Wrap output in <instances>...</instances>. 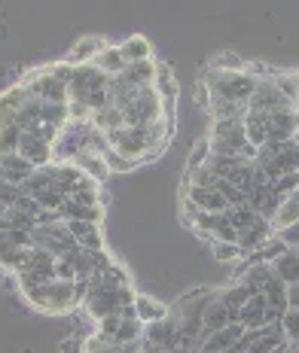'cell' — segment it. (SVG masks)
<instances>
[{"instance_id":"8fae6325","label":"cell","mask_w":299,"mask_h":353,"mask_svg":"<svg viewBox=\"0 0 299 353\" xmlns=\"http://www.w3.org/2000/svg\"><path fill=\"white\" fill-rule=\"evenodd\" d=\"M296 137V110H278L269 116V143H284Z\"/></svg>"},{"instance_id":"d590c367","label":"cell","mask_w":299,"mask_h":353,"mask_svg":"<svg viewBox=\"0 0 299 353\" xmlns=\"http://www.w3.org/2000/svg\"><path fill=\"white\" fill-rule=\"evenodd\" d=\"M104 165H107V171H110V174H128V171H135V168H137V161L119 156L116 150H107L104 152Z\"/></svg>"},{"instance_id":"60d3db41","label":"cell","mask_w":299,"mask_h":353,"mask_svg":"<svg viewBox=\"0 0 299 353\" xmlns=\"http://www.w3.org/2000/svg\"><path fill=\"white\" fill-rule=\"evenodd\" d=\"M77 265L70 262V259H58L55 262V281H68V283H74L77 281Z\"/></svg>"},{"instance_id":"30bf717a","label":"cell","mask_w":299,"mask_h":353,"mask_svg":"<svg viewBox=\"0 0 299 353\" xmlns=\"http://www.w3.org/2000/svg\"><path fill=\"white\" fill-rule=\"evenodd\" d=\"M281 201H284V198L278 195V189H275V186H266V189H251V192H247V204H251V208L257 210L262 219H269V223H272V219H275V213H278Z\"/></svg>"},{"instance_id":"8992f818","label":"cell","mask_w":299,"mask_h":353,"mask_svg":"<svg viewBox=\"0 0 299 353\" xmlns=\"http://www.w3.org/2000/svg\"><path fill=\"white\" fill-rule=\"evenodd\" d=\"M247 332V329L242 326V323H229L226 329H220V332L208 335L205 341L199 344V353H235L238 341H242V335Z\"/></svg>"},{"instance_id":"83f0119b","label":"cell","mask_w":299,"mask_h":353,"mask_svg":"<svg viewBox=\"0 0 299 353\" xmlns=\"http://www.w3.org/2000/svg\"><path fill=\"white\" fill-rule=\"evenodd\" d=\"M275 271H272V265H266V262H257V265H247V271L238 281H242L244 286H251L253 292H262V286L269 283V277H272Z\"/></svg>"},{"instance_id":"484cf974","label":"cell","mask_w":299,"mask_h":353,"mask_svg":"<svg viewBox=\"0 0 299 353\" xmlns=\"http://www.w3.org/2000/svg\"><path fill=\"white\" fill-rule=\"evenodd\" d=\"M153 88H156V94L162 101H174L177 98V92H180V85H177V77L171 73V68H165V64H159V70H156V79H153Z\"/></svg>"},{"instance_id":"4fadbf2b","label":"cell","mask_w":299,"mask_h":353,"mask_svg":"<svg viewBox=\"0 0 299 353\" xmlns=\"http://www.w3.org/2000/svg\"><path fill=\"white\" fill-rule=\"evenodd\" d=\"M266 311H269V299L262 296V292H257V296L235 314V323H242L244 329H262L266 326Z\"/></svg>"},{"instance_id":"603a6c76","label":"cell","mask_w":299,"mask_h":353,"mask_svg":"<svg viewBox=\"0 0 299 353\" xmlns=\"http://www.w3.org/2000/svg\"><path fill=\"white\" fill-rule=\"evenodd\" d=\"M272 271L278 274V281H284L287 286L299 283V250H287L278 262H272Z\"/></svg>"},{"instance_id":"ffe728a7","label":"cell","mask_w":299,"mask_h":353,"mask_svg":"<svg viewBox=\"0 0 299 353\" xmlns=\"http://www.w3.org/2000/svg\"><path fill=\"white\" fill-rule=\"evenodd\" d=\"M119 52L126 58V64L153 61V46H150L147 37H141V34H135V37H128L126 43H119Z\"/></svg>"},{"instance_id":"f1b7e54d","label":"cell","mask_w":299,"mask_h":353,"mask_svg":"<svg viewBox=\"0 0 299 353\" xmlns=\"http://www.w3.org/2000/svg\"><path fill=\"white\" fill-rule=\"evenodd\" d=\"M262 296L269 299V307H278V311H290V305H287V283L278 281V274L269 277V283L262 286Z\"/></svg>"},{"instance_id":"3957f363","label":"cell","mask_w":299,"mask_h":353,"mask_svg":"<svg viewBox=\"0 0 299 353\" xmlns=\"http://www.w3.org/2000/svg\"><path fill=\"white\" fill-rule=\"evenodd\" d=\"M137 299L135 286H119V290H98V292H89V299L83 301L89 317L98 323L104 317H113V314H122V307H131Z\"/></svg>"},{"instance_id":"ee69618b","label":"cell","mask_w":299,"mask_h":353,"mask_svg":"<svg viewBox=\"0 0 299 353\" xmlns=\"http://www.w3.org/2000/svg\"><path fill=\"white\" fill-rule=\"evenodd\" d=\"M16 210H21V213H28V216H34V219H40V213H43V208L37 201H34L31 195H21V201L16 204Z\"/></svg>"},{"instance_id":"f6af8a7d","label":"cell","mask_w":299,"mask_h":353,"mask_svg":"<svg viewBox=\"0 0 299 353\" xmlns=\"http://www.w3.org/2000/svg\"><path fill=\"white\" fill-rule=\"evenodd\" d=\"M278 238L287 244L290 250H299V223H293L290 229H284V232H278Z\"/></svg>"},{"instance_id":"74e56055","label":"cell","mask_w":299,"mask_h":353,"mask_svg":"<svg viewBox=\"0 0 299 353\" xmlns=\"http://www.w3.org/2000/svg\"><path fill=\"white\" fill-rule=\"evenodd\" d=\"M21 186H16V183L10 180H0V204H6V208H16V204L21 201Z\"/></svg>"},{"instance_id":"8d00e7d4","label":"cell","mask_w":299,"mask_h":353,"mask_svg":"<svg viewBox=\"0 0 299 353\" xmlns=\"http://www.w3.org/2000/svg\"><path fill=\"white\" fill-rule=\"evenodd\" d=\"M211 253H214L217 262H242L244 259V253H242V247L238 244H220V241L211 244Z\"/></svg>"},{"instance_id":"4316f807","label":"cell","mask_w":299,"mask_h":353,"mask_svg":"<svg viewBox=\"0 0 299 353\" xmlns=\"http://www.w3.org/2000/svg\"><path fill=\"white\" fill-rule=\"evenodd\" d=\"M74 165L83 168V174L89 176V180H95V183H101L107 174H110L107 171V165H104V156H95V152H79Z\"/></svg>"},{"instance_id":"ba28073f","label":"cell","mask_w":299,"mask_h":353,"mask_svg":"<svg viewBox=\"0 0 299 353\" xmlns=\"http://www.w3.org/2000/svg\"><path fill=\"white\" fill-rule=\"evenodd\" d=\"M19 156L28 159L34 168H46V165H52V161H55L52 143H46V141H43V137H37V134H21Z\"/></svg>"},{"instance_id":"ac0fdd59","label":"cell","mask_w":299,"mask_h":353,"mask_svg":"<svg viewBox=\"0 0 299 353\" xmlns=\"http://www.w3.org/2000/svg\"><path fill=\"white\" fill-rule=\"evenodd\" d=\"M156 70H159L156 61H137V64H128L119 77L135 88H147V85H153V79H156Z\"/></svg>"},{"instance_id":"d4e9b609","label":"cell","mask_w":299,"mask_h":353,"mask_svg":"<svg viewBox=\"0 0 299 353\" xmlns=\"http://www.w3.org/2000/svg\"><path fill=\"white\" fill-rule=\"evenodd\" d=\"M92 125L98 131H104V134H110V131L116 128H126V116H122V110L119 107H104V110H98V113L92 116Z\"/></svg>"},{"instance_id":"d6a6232c","label":"cell","mask_w":299,"mask_h":353,"mask_svg":"<svg viewBox=\"0 0 299 353\" xmlns=\"http://www.w3.org/2000/svg\"><path fill=\"white\" fill-rule=\"evenodd\" d=\"M208 68L211 70H223V73H244L247 61H244L242 55H235V52H220L217 58H211Z\"/></svg>"},{"instance_id":"1f68e13d","label":"cell","mask_w":299,"mask_h":353,"mask_svg":"<svg viewBox=\"0 0 299 353\" xmlns=\"http://www.w3.org/2000/svg\"><path fill=\"white\" fill-rule=\"evenodd\" d=\"M214 241H220V244H238V229L229 223V216L226 213H217L214 219V229H211V244Z\"/></svg>"},{"instance_id":"9c48e42d","label":"cell","mask_w":299,"mask_h":353,"mask_svg":"<svg viewBox=\"0 0 299 353\" xmlns=\"http://www.w3.org/2000/svg\"><path fill=\"white\" fill-rule=\"evenodd\" d=\"M34 79H37V92H40V101H43V104H70L68 83H61V79L49 77L46 68L34 70Z\"/></svg>"},{"instance_id":"836d02e7","label":"cell","mask_w":299,"mask_h":353,"mask_svg":"<svg viewBox=\"0 0 299 353\" xmlns=\"http://www.w3.org/2000/svg\"><path fill=\"white\" fill-rule=\"evenodd\" d=\"M211 137H199V141L193 143V150H189V159H186V171H195V168H202V165H208V159H211Z\"/></svg>"},{"instance_id":"7402d4cb","label":"cell","mask_w":299,"mask_h":353,"mask_svg":"<svg viewBox=\"0 0 299 353\" xmlns=\"http://www.w3.org/2000/svg\"><path fill=\"white\" fill-rule=\"evenodd\" d=\"M293 223H299V189L281 201V208H278V213H275V219H272V229H275V234H278L284 229H290Z\"/></svg>"},{"instance_id":"5bb4252c","label":"cell","mask_w":299,"mask_h":353,"mask_svg":"<svg viewBox=\"0 0 299 353\" xmlns=\"http://www.w3.org/2000/svg\"><path fill=\"white\" fill-rule=\"evenodd\" d=\"M189 201H195V208L205 210V213H226L229 210V204H226V198L217 192V189H202V186H186L184 192Z\"/></svg>"},{"instance_id":"f546056e","label":"cell","mask_w":299,"mask_h":353,"mask_svg":"<svg viewBox=\"0 0 299 353\" xmlns=\"http://www.w3.org/2000/svg\"><path fill=\"white\" fill-rule=\"evenodd\" d=\"M226 216H229V223L235 225L238 232L253 229V225H257V223H262V216H260V213L251 208V204H242V208H229V210H226ZM266 223H269V219H266Z\"/></svg>"},{"instance_id":"ab89813d","label":"cell","mask_w":299,"mask_h":353,"mask_svg":"<svg viewBox=\"0 0 299 353\" xmlns=\"http://www.w3.org/2000/svg\"><path fill=\"white\" fill-rule=\"evenodd\" d=\"M272 186L278 189V195H281V198L293 195L296 189H299V171H296V174H284V176H278V180H275Z\"/></svg>"},{"instance_id":"e0dca14e","label":"cell","mask_w":299,"mask_h":353,"mask_svg":"<svg viewBox=\"0 0 299 353\" xmlns=\"http://www.w3.org/2000/svg\"><path fill=\"white\" fill-rule=\"evenodd\" d=\"M68 232L74 234V241L83 250H104V238H101V225L98 223H64Z\"/></svg>"},{"instance_id":"bcb514c9","label":"cell","mask_w":299,"mask_h":353,"mask_svg":"<svg viewBox=\"0 0 299 353\" xmlns=\"http://www.w3.org/2000/svg\"><path fill=\"white\" fill-rule=\"evenodd\" d=\"M193 92H195V104H199V107H211V101H214V98H211V88L205 85V83H202V79H199V83H195V88H193Z\"/></svg>"},{"instance_id":"7bdbcfd3","label":"cell","mask_w":299,"mask_h":353,"mask_svg":"<svg viewBox=\"0 0 299 353\" xmlns=\"http://www.w3.org/2000/svg\"><path fill=\"white\" fill-rule=\"evenodd\" d=\"M180 210H184V213H180V219H184V223L189 225V229H195V219H199V208H195V201H189V198L184 195V201H180Z\"/></svg>"},{"instance_id":"cb8c5ba5","label":"cell","mask_w":299,"mask_h":353,"mask_svg":"<svg viewBox=\"0 0 299 353\" xmlns=\"http://www.w3.org/2000/svg\"><path fill=\"white\" fill-rule=\"evenodd\" d=\"M95 68H98L101 73H107V77H119V73L122 70H126L128 68V64H126V58H122V52H119V46H107L104 49V52H101L98 58H95Z\"/></svg>"},{"instance_id":"4dcf8cb0","label":"cell","mask_w":299,"mask_h":353,"mask_svg":"<svg viewBox=\"0 0 299 353\" xmlns=\"http://www.w3.org/2000/svg\"><path fill=\"white\" fill-rule=\"evenodd\" d=\"M70 201L83 204V208H101V192H98V183L86 176L83 183H77V189H74V195H70Z\"/></svg>"},{"instance_id":"44dd1931","label":"cell","mask_w":299,"mask_h":353,"mask_svg":"<svg viewBox=\"0 0 299 353\" xmlns=\"http://www.w3.org/2000/svg\"><path fill=\"white\" fill-rule=\"evenodd\" d=\"M244 131H247V143L251 146H266L269 143V116H262V113H251L247 110V116H244Z\"/></svg>"},{"instance_id":"7dc6e473","label":"cell","mask_w":299,"mask_h":353,"mask_svg":"<svg viewBox=\"0 0 299 353\" xmlns=\"http://www.w3.org/2000/svg\"><path fill=\"white\" fill-rule=\"evenodd\" d=\"M61 353H83V338H68V341H61Z\"/></svg>"},{"instance_id":"2e32d148","label":"cell","mask_w":299,"mask_h":353,"mask_svg":"<svg viewBox=\"0 0 299 353\" xmlns=\"http://www.w3.org/2000/svg\"><path fill=\"white\" fill-rule=\"evenodd\" d=\"M135 311H137V320H141L144 326H153V323L171 317V307L162 305V301H156L153 296H137L135 299Z\"/></svg>"},{"instance_id":"52a82bcc","label":"cell","mask_w":299,"mask_h":353,"mask_svg":"<svg viewBox=\"0 0 299 353\" xmlns=\"http://www.w3.org/2000/svg\"><path fill=\"white\" fill-rule=\"evenodd\" d=\"M229 323H235V314H232L229 307H226L223 301L214 296L205 305V314H202V341H205L208 335H214V332H220V329H226Z\"/></svg>"},{"instance_id":"6da1fadb","label":"cell","mask_w":299,"mask_h":353,"mask_svg":"<svg viewBox=\"0 0 299 353\" xmlns=\"http://www.w3.org/2000/svg\"><path fill=\"white\" fill-rule=\"evenodd\" d=\"M21 296L31 301L37 311L43 314H64V311H74L77 305H83L77 296V281L68 283V281H49V283H25L19 286Z\"/></svg>"},{"instance_id":"f35d334b","label":"cell","mask_w":299,"mask_h":353,"mask_svg":"<svg viewBox=\"0 0 299 353\" xmlns=\"http://www.w3.org/2000/svg\"><path fill=\"white\" fill-rule=\"evenodd\" d=\"M281 326H284V335H287V341H290V344L299 341V311H293V307H290V311L284 314Z\"/></svg>"},{"instance_id":"5b68a950","label":"cell","mask_w":299,"mask_h":353,"mask_svg":"<svg viewBox=\"0 0 299 353\" xmlns=\"http://www.w3.org/2000/svg\"><path fill=\"white\" fill-rule=\"evenodd\" d=\"M110 85V77L107 73H101L95 64H79L74 68V77H70L68 83V94L70 101H83V104H89V98L95 92H101V88Z\"/></svg>"},{"instance_id":"d6986e66","label":"cell","mask_w":299,"mask_h":353,"mask_svg":"<svg viewBox=\"0 0 299 353\" xmlns=\"http://www.w3.org/2000/svg\"><path fill=\"white\" fill-rule=\"evenodd\" d=\"M253 296H257V292H253L251 286H244L242 281L229 283V286H226V290L217 292V299H220V301H223L226 307H229L232 314H238V311H242V307H244V305H247V301H251Z\"/></svg>"},{"instance_id":"277c9868","label":"cell","mask_w":299,"mask_h":353,"mask_svg":"<svg viewBox=\"0 0 299 353\" xmlns=\"http://www.w3.org/2000/svg\"><path fill=\"white\" fill-rule=\"evenodd\" d=\"M34 247L52 253L55 259H64V256H70L79 244L74 241V234L68 232V225L55 223V225H37V229H34Z\"/></svg>"},{"instance_id":"b9f144b4","label":"cell","mask_w":299,"mask_h":353,"mask_svg":"<svg viewBox=\"0 0 299 353\" xmlns=\"http://www.w3.org/2000/svg\"><path fill=\"white\" fill-rule=\"evenodd\" d=\"M46 73L55 79H61V83H70V77H74V64L68 61H58V64H46Z\"/></svg>"},{"instance_id":"e575fe53","label":"cell","mask_w":299,"mask_h":353,"mask_svg":"<svg viewBox=\"0 0 299 353\" xmlns=\"http://www.w3.org/2000/svg\"><path fill=\"white\" fill-rule=\"evenodd\" d=\"M19 143H21V128L19 125L0 128V156H12V152H19Z\"/></svg>"},{"instance_id":"7a4b0ae2","label":"cell","mask_w":299,"mask_h":353,"mask_svg":"<svg viewBox=\"0 0 299 353\" xmlns=\"http://www.w3.org/2000/svg\"><path fill=\"white\" fill-rule=\"evenodd\" d=\"M202 83L211 88L214 101H235V104H247L257 88V79H251L247 73H223V70H202Z\"/></svg>"},{"instance_id":"9a60e30c","label":"cell","mask_w":299,"mask_h":353,"mask_svg":"<svg viewBox=\"0 0 299 353\" xmlns=\"http://www.w3.org/2000/svg\"><path fill=\"white\" fill-rule=\"evenodd\" d=\"M269 238H275V229H272V223H257L253 229H244V232H238V247H242V253L244 256H251V253H257V250L266 244Z\"/></svg>"},{"instance_id":"7c38bea8","label":"cell","mask_w":299,"mask_h":353,"mask_svg":"<svg viewBox=\"0 0 299 353\" xmlns=\"http://www.w3.org/2000/svg\"><path fill=\"white\" fill-rule=\"evenodd\" d=\"M104 49H107V43L101 40V37H83V40L74 43V49L68 52V58H64V61L74 64V68H79V64H92L95 58L104 52Z\"/></svg>"}]
</instances>
